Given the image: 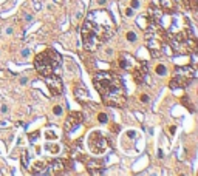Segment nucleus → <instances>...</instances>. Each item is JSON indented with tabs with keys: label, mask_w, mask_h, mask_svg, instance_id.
<instances>
[{
	"label": "nucleus",
	"mask_w": 198,
	"mask_h": 176,
	"mask_svg": "<svg viewBox=\"0 0 198 176\" xmlns=\"http://www.w3.org/2000/svg\"><path fill=\"white\" fill-rule=\"evenodd\" d=\"M133 77H135V82L136 84H142L146 80V77H147V63L146 62H141V66L135 70Z\"/></svg>",
	"instance_id": "obj_8"
},
{
	"label": "nucleus",
	"mask_w": 198,
	"mask_h": 176,
	"mask_svg": "<svg viewBox=\"0 0 198 176\" xmlns=\"http://www.w3.org/2000/svg\"><path fill=\"white\" fill-rule=\"evenodd\" d=\"M0 111H2V113H8V107H6V105H2V108H0Z\"/></svg>",
	"instance_id": "obj_31"
},
{
	"label": "nucleus",
	"mask_w": 198,
	"mask_h": 176,
	"mask_svg": "<svg viewBox=\"0 0 198 176\" xmlns=\"http://www.w3.org/2000/svg\"><path fill=\"white\" fill-rule=\"evenodd\" d=\"M22 164H23L25 167H26V164H28V153H26V151L22 154Z\"/></svg>",
	"instance_id": "obj_26"
},
{
	"label": "nucleus",
	"mask_w": 198,
	"mask_h": 176,
	"mask_svg": "<svg viewBox=\"0 0 198 176\" xmlns=\"http://www.w3.org/2000/svg\"><path fill=\"white\" fill-rule=\"evenodd\" d=\"M19 82H20V85H25L26 82H28V79H26V77H20V80H19Z\"/></svg>",
	"instance_id": "obj_30"
},
{
	"label": "nucleus",
	"mask_w": 198,
	"mask_h": 176,
	"mask_svg": "<svg viewBox=\"0 0 198 176\" xmlns=\"http://www.w3.org/2000/svg\"><path fill=\"white\" fill-rule=\"evenodd\" d=\"M155 71H156V74L158 76H166L167 74V68H166V65H156V68H155Z\"/></svg>",
	"instance_id": "obj_15"
},
{
	"label": "nucleus",
	"mask_w": 198,
	"mask_h": 176,
	"mask_svg": "<svg viewBox=\"0 0 198 176\" xmlns=\"http://www.w3.org/2000/svg\"><path fill=\"white\" fill-rule=\"evenodd\" d=\"M45 136H46V139H57V134L53 133V131H46Z\"/></svg>",
	"instance_id": "obj_23"
},
{
	"label": "nucleus",
	"mask_w": 198,
	"mask_h": 176,
	"mask_svg": "<svg viewBox=\"0 0 198 176\" xmlns=\"http://www.w3.org/2000/svg\"><path fill=\"white\" fill-rule=\"evenodd\" d=\"M175 76H183V77H189L194 79L197 76V71L194 70V66H183V68H176L175 70Z\"/></svg>",
	"instance_id": "obj_10"
},
{
	"label": "nucleus",
	"mask_w": 198,
	"mask_h": 176,
	"mask_svg": "<svg viewBox=\"0 0 198 176\" xmlns=\"http://www.w3.org/2000/svg\"><path fill=\"white\" fill-rule=\"evenodd\" d=\"M34 138H39V131H37V133H33V134H30V139H31V141H33Z\"/></svg>",
	"instance_id": "obj_32"
},
{
	"label": "nucleus",
	"mask_w": 198,
	"mask_h": 176,
	"mask_svg": "<svg viewBox=\"0 0 198 176\" xmlns=\"http://www.w3.org/2000/svg\"><path fill=\"white\" fill-rule=\"evenodd\" d=\"M74 96H76V99L81 100V102H85V100L90 99V96H88V91L84 90V88H76V90H74Z\"/></svg>",
	"instance_id": "obj_13"
},
{
	"label": "nucleus",
	"mask_w": 198,
	"mask_h": 176,
	"mask_svg": "<svg viewBox=\"0 0 198 176\" xmlns=\"http://www.w3.org/2000/svg\"><path fill=\"white\" fill-rule=\"evenodd\" d=\"M59 63H60V54L57 51H54L53 48L44 50L42 53L37 54L36 59H34V68H36V71L44 77L53 74Z\"/></svg>",
	"instance_id": "obj_3"
},
{
	"label": "nucleus",
	"mask_w": 198,
	"mask_h": 176,
	"mask_svg": "<svg viewBox=\"0 0 198 176\" xmlns=\"http://www.w3.org/2000/svg\"><path fill=\"white\" fill-rule=\"evenodd\" d=\"M139 99H141V102H142V104H147L149 100H150L147 94H141V97H139Z\"/></svg>",
	"instance_id": "obj_27"
},
{
	"label": "nucleus",
	"mask_w": 198,
	"mask_h": 176,
	"mask_svg": "<svg viewBox=\"0 0 198 176\" xmlns=\"http://www.w3.org/2000/svg\"><path fill=\"white\" fill-rule=\"evenodd\" d=\"M62 113H64V108L60 105H54L53 107V114L54 116H62Z\"/></svg>",
	"instance_id": "obj_17"
},
{
	"label": "nucleus",
	"mask_w": 198,
	"mask_h": 176,
	"mask_svg": "<svg viewBox=\"0 0 198 176\" xmlns=\"http://www.w3.org/2000/svg\"><path fill=\"white\" fill-rule=\"evenodd\" d=\"M158 158H164V153H162V151H161V150H160V151H158Z\"/></svg>",
	"instance_id": "obj_34"
},
{
	"label": "nucleus",
	"mask_w": 198,
	"mask_h": 176,
	"mask_svg": "<svg viewBox=\"0 0 198 176\" xmlns=\"http://www.w3.org/2000/svg\"><path fill=\"white\" fill-rule=\"evenodd\" d=\"M50 168H53V170H51V173H54V175H60V173H64L65 162H64L62 159H54V161L51 162Z\"/></svg>",
	"instance_id": "obj_12"
},
{
	"label": "nucleus",
	"mask_w": 198,
	"mask_h": 176,
	"mask_svg": "<svg viewBox=\"0 0 198 176\" xmlns=\"http://www.w3.org/2000/svg\"><path fill=\"white\" fill-rule=\"evenodd\" d=\"M161 8L170 9V8H173V5L170 3V0H161Z\"/></svg>",
	"instance_id": "obj_20"
},
{
	"label": "nucleus",
	"mask_w": 198,
	"mask_h": 176,
	"mask_svg": "<svg viewBox=\"0 0 198 176\" xmlns=\"http://www.w3.org/2000/svg\"><path fill=\"white\" fill-rule=\"evenodd\" d=\"M30 54H31V51H30L28 48H26V50H23V51H22V57H25V59H26V57L30 56Z\"/></svg>",
	"instance_id": "obj_28"
},
{
	"label": "nucleus",
	"mask_w": 198,
	"mask_h": 176,
	"mask_svg": "<svg viewBox=\"0 0 198 176\" xmlns=\"http://www.w3.org/2000/svg\"><path fill=\"white\" fill-rule=\"evenodd\" d=\"M125 37H127L128 42H136V32H133V31H128Z\"/></svg>",
	"instance_id": "obj_19"
},
{
	"label": "nucleus",
	"mask_w": 198,
	"mask_h": 176,
	"mask_svg": "<svg viewBox=\"0 0 198 176\" xmlns=\"http://www.w3.org/2000/svg\"><path fill=\"white\" fill-rule=\"evenodd\" d=\"M133 57L132 56H128V54H121V57H119V66L122 70H132L133 68Z\"/></svg>",
	"instance_id": "obj_11"
},
{
	"label": "nucleus",
	"mask_w": 198,
	"mask_h": 176,
	"mask_svg": "<svg viewBox=\"0 0 198 176\" xmlns=\"http://www.w3.org/2000/svg\"><path fill=\"white\" fill-rule=\"evenodd\" d=\"M192 79L189 77H183V76H173L172 80H170V88H184V87H189Z\"/></svg>",
	"instance_id": "obj_9"
},
{
	"label": "nucleus",
	"mask_w": 198,
	"mask_h": 176,
	"mask_svg": "<svg viewBox=\"0 0 198 176\" xmlns=\"http://www.w3.org/2000/svg\"><path fill=\"white\" fill-rule=\"evenodd\" d=\"M82 120H84V114H82V113H78V111L70 113V114L67 116L65 122H64V130H65L67 133L73 131L74 128H78L81 124H82Z\"/></svg>",
	"instance_id": "obj_5"
},
{
	"label": "nucleus",
	"mask_w": 198,
	"mask_h": 176,
	"mask_svg": "<svg viewBox=\"0 0 198 176\" xmlns=\"http://www.w3.org/2000/svg\"><path fill=\"white\" fill-rule=\"evenodd\" d=\"M127 138H128V139H135V138H136V131H135V130H128V131H127Z\"/></svg>",
	"instance_id": "obj_25"
},
{
	"label": "nucleus",
	"mask_w": 198,
	"mask_h": 176,
	"mask_svg": "<svg viewBox=\"0 0 198 176\" xmlns=\"http://www.w3.org/2000/svg\"><path fill=\"white\" fill-rule=\"evenodd\" d=\"M82 42L87 51H96L115 34L113 16L107 9H96L88 14L81 28Z\"/></svg>",
	"instance_id": "obj_1"
},
{
	"label": "nucleus",
	"mask_w": 198,
	"mask_h": 176,
	"mask_svg": "<svg viewBox=\"0 0 198 176\" xmlns=\"http://www.w3.org/2000/svg\"><path fill=\"white\" fill-rule=\"evenodd\" d=\"M184 6H186V9L195 11L197 6H198V2H197V0H184Z\"/></svg>",
	"instance_id": "obj_14"
},
{
	"label": "nucleus",
	"mask_w": 198,
	"mask_h": 176,
	"mask_svg": "<svg viewBox=\"0 0 198 176\" xmlns=\"http://www.w3.org/2000/svg\"><path fill=\"white\" fill-rule=\"evenodd\" d=\"M45 148H46V150H50L51 153H57L59 151V145H48V144H46Z\"/></svg>",
	"instance_id": "obj_21"
},
{
	"label": "nucleus",
	"mask_w": 198,
	"mask_h": 176,
	"mask_svg": "<svg viewBox=\"0 0 198 176\" xmlns=\"http://www.w3.org/2000/svg\"><path fill=\"white\" fill-rule=\"evenodd\" d=\"M141 6V2H138V0H132V3H130V8H133V9H138Z\"/></svg>",
	"instance_id": "obj_24"
},
{
	"label": "nucleus",
	"mask_w": 198,
	"mask_h": 176,
	"mask_svg": "<svg viewBox=\"0 0 198 176\" xmlns=\"http://www.w3.org/2000/svg\"><path fill=\"white\" fill-rule=\"evenodd\" d=\"M45 167V162H42V161H39V162H34V173H40L42 172V168Z\"/></svg>",
	"instance_id": "obj_16"
},
{
	"label": "nucleus",
	"mask_w": 198,
	"mask_h": 176,
	"mask_svg": "<svg viewBox=\"0 0 198 176\" xmlns=\"http://www.w3.org/2000/svg\"><path fill=\"white\" fill-rule=\"evenodd\" d=\"M98 120H99L101 124H107V122H108L107 113H99V114H98Z\"/></svg>",
	"instance_id": "obj_18"
},
{
	"label": "nucleus",
	"mask_w": 198,
	"mask_h": 176,
	"mask_svg": "<svg viewBox=\"0 0 198 176\" xmlns=\"http://www.w3.org/2000/svg\"><path fill=\"white\" fill-rule=\"evenodd\" d=\"M94 87L99 91L102 100L108 107H124L125 105V88L122 80L113 73L99 71L93 79Z\"/></svg>",
	"instance_id": "obj_2"
},
{
	"label": "nucleus",
	"mask_w": 198,
	"mask_h": 176,
	"mask_svg": "<svg viewBox=\"0 0 198 176\" xmlns=\"http://www.w3.org/2000/svg\"><path fill=\"white\" fill-rule=\"evenodd\" d=\"M87 170L90 175H102L104 173V161L102 159H87Z\"/></svg>",
	"instance_id": "obj_7"
},
{
	"label": "nucleus",
	"mask_w": 198,
	"mask_h": 176,
	"mask_svg": "<svg viewBox=\"0 0 198 176\" xmlns=\"http://www.w3.org/2000/svg\"><path fill=\"white\" fill-rule=\"evenodd\" d=\"M107 0H98V5H105Z\"/></svg>",
	"instance_id": "obj_33"
},
{
	"label": "nucleus",
	"mask_w": 198,
	"mask_h": 176,
	"mask_svg": "<svg viewBox=\"0 0 198 176\" xmlns=\"http://www.w3.org/2000/svg\"><path fill=\"white\" fill-rule=\"evenodd\" d=\"M46 85H48L50 91L54 94V96H57V94L62 93L64 90V85H62V80H60L59 76H54V73L50 74V76H46Z\"/></svg>",
	"instance_id": "obj_6"
},
{
	"label": "nucleus",
	"mask_w": 198,
	"mask_h": 176,
	"mask_svg": "<svg viewBox=\"0 0 198 176\" xmlns=\"http://www.w3.org/2000/svg\"><path fill=\"white\" fill-rule=\"evenodd\" d=\"M88 148L93 154H102L107 150V141L101 134V131H93L88 136Z\"/></svg>",
	"instance_id": "obj_4"
},
{
	"label": "nucleus",
	"mask_w": 198,
	"mask_h": 176,
	"mask_svg": "<svg viewBox=\"0 0 198 176\" xmlns=\"http://www.w3.org/2000/svg\"><path fill=\"white\" fill-rule=\"evenodd\" d=\"M133 11H135L133 8H122V12H124L125 16H128V17L133 16Z\"/></svg>",
	"instance_id": "obj_22"
},
{
	"label": "nucleus",
	"mask_w": 198,
	"mask_h": 176,
	"mask_svg": "<svg viewBox=\"0 0 198 176\" xmlns=\"http://www.w3.org/2000/svg\"><path fill=\"white\" fill-rule=\"evenodd\" d=\"M23 19L26 20V22H33V16L31 14H23Z\"/></svg>",
	"instance_id": "obj_29"
}]
</instances>
